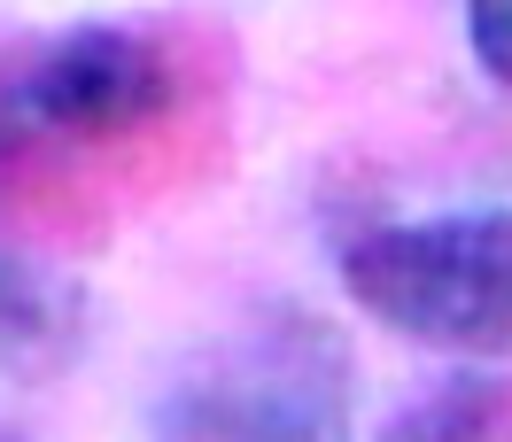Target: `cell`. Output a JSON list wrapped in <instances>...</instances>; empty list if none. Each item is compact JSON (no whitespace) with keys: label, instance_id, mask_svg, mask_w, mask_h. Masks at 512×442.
Listing matches in <instances>:
<instances>
[{"label":"cell","instance_id":"cell-7","mask_svg":"<svg viewBox=\"0 0 512 442\" xmlns=\"http://www.w3.org/2000/svg\"><path fill=\"white\" fill-rule=\"evenodd\" d=\"M0 442H16V435H0Z\"/></svg>","mask_w":512,"mask_h":442},{"label":"cell","instance_id":"cell-5","mask_svg":"<svg viewBox=\"0 0 512 442\" xmlns=\"http://www.w3.org/2000/svg\"><path fill=\"white\" fill-rule=\"evenodd\" d=\"M381 442H512V380L497 365H466L396 411Z\"/></svg>","mask_w":512,"mask_h":442},{"label":"cell","instance_id":"cell-2","mask_svg":"<svg viewBox=\"0 0 512 442\" xmlns=\"http://www.w3.org/2000/svg\"><path fill=\"white\" fill-rule=\"evenodd\" d=\"M342 287L388 334L466 365H512V210H443L350 233Z\"/></svg>","mask_w":512,"mask_h":442},{"label":"cell","instance_id":"cell-3","mask_svg":"<svg viewBox=\"0 0 512 442\" xmlns=\"http://www.w3.org/2000/svg\"><path fill=\"white\" fill-rule=\"evenodd\" d=\"M179 101V63L132 24H70L0 63V156L94 148L156 125Z\"/></svg>","mask_w":512,"mask_h":442},{"label":"cell","instance_id":"cell-6","mask_svg":"<svg viewBox=\"0 0 512 442\" xmlns=\"http://www.w3.org/2000/svg\"><path fill=\"white\" fill-rule=\"evenodd\" d=\"M466 39H474V63L512 86V0H466Z\"/></svg>","mask_w":512,"mask_h":442},{"label":"cell","instance_id":"cell-4","mask_svg":"<svg viewBox=\"0 0 512 442\" xmlns=\"http://www.w3.org/2000/svg\"><path fill=\"white\" fill-rule=\"evenodd\" d=\"M78 349V295L55 272L0 249V373H55Z\"/></svg>","mask_w":512,"mask_h":442},{"label":"cell","instance_id":"cell-1","mask_svg":"<svg viewBox=\"0 0 512 442\" xmlns=\"http://www.w3.org/2000/svg\"><path fill=\"white\" fill-rule=\"evenodd\" d=\"M350 342L303 303L256 311L163 388L156 442H350Z\"/></svg>","mask_w":512,"mask_h":442}]
</instances>
